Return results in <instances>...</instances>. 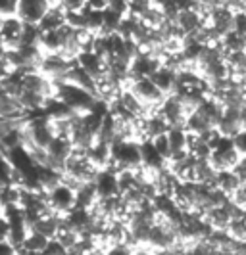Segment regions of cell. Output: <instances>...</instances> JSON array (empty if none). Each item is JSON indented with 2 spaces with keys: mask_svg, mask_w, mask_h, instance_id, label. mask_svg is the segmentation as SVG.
<instances>
[{
  "mask_svg": "<svg viewBox=\"0 0 246 255\" xmlns=\"http://www.w3.org/2000/svg\"><path fill=\"white\" fill-rule=\"evenodd\" d=\"M218 130H220L221 136L235 138L243 130V125H241V108H225L223 110V117H221L220 125H218Z\"/></svg>",
  "mask_w": 246,
  "mask_h": 255,
  "instance_id": "obj_12",
  "label": "cell"
},
{
  "mask_svg": "<svg viewBox=\"0 0 246 255\" xmlns=\"http://www.w3.org/2000/svg\"><path fill=\"white\" fill-rule=\"evenodd\" d=\"M54 89H56L54 90V98L60 100L71 112H75L79 115L92 112L100 102L98 96H94L92 92L81 89V87L69 83V81H54Z\"/></svg>",
  "mask_w": 246,
  "mask_h": 255,
  "instance_id": "obj_1",
  "label": "cell"
},
{
  "mask_svg": "<svg viewBox=\"0 0 246 255\" xmlns=\"http://www.w3.org/2000/svg\"><path fill=\"white\" fill-rule=\"evenodd\" d=\"M110 167L121 169H141L143 167V153L141 142L135 138H116L112 142V161Z\"/></svg>",
  "mask_w": 246,
  "mask_h": 255,
  "instance_id": "obj_2",
  "label": "cell"
},
{
  "mask_svg": "<svg viewBox=\"0 0 246 255\" xmlns=\"http://www.w3.org/2000/svg\"><path fill=\"white\" fill-rule=\"evenodd\" d=\"M210 19H212V27L220 33L221 37H225L227 33H231L235 29V13L227 6L214 8L210 13Z\"/></svg>",
  "mask_w": 246,
  "mask_h": 255,
  "instance_id": "obj_15",
  "label": "cell"
},
{
  "mask_svg": "<svg viewBox=\"0 0 246 255\" xmlns=\"http://www.w3.org/2000/svg\"><path fill=\"white\" fill-rule=\"evenodd\" d=\"M241 125H243V128L246 130V106L241 108Z\"/></svg>",
  "mask_w": 246,
  "mask_h": 255,
  "instance_id": "obj_32",
  "label": "cell"
},
{
  "mask_svg": "<svg viewBox=\"0 0 246 255\" xmlns=\"http://www.w3.org/2000/svg\"><path fill=\"white\" fill-rule=\"evenodd\" d=\"M0 255H17V248L10 240H2L0 242Z\"/></svg>",
  "mask_w": 246,
  "mask_h": 255,
  "instance_id": "obj_29",
  "label": "cell"
},
{
  "mask_svg": "<svg viewBox=\"0 0 246 255\" xmlns=\"http://www.w3.org/2000/svg\"><path fill=\"white\" fill-rule=\"evenodd\" d=\"M27 117V112L19 104L17 96H13L10 90L4 89L0 83V119L2 121H21Z\"/></svg>",
  "mask_w": 246,
  "mask_h": 255,
  "instance_id": "obj_10",
  "label": "cell"
},
{
  "mask_svg": "<svg viewBox=\"0 0 246 255\" xmlns=\"http://www.w3.org/2000/svg\"><path fill=\"white\" fill-rule=\"evenodd\" d=\"M225 62H227L231 71H246V52L245 50L227 52L225 54Z\"/></svg>",
  "mask_w": 246,
  "mask_h": 255,
  "instance_id": "obj_20",
  "label": "cell"
},
{
  "mask_svg": "<svg viewBox=\"0 0 246 255\" xmlns=\"http://www.w3.org/2000/svg\"><path fill=\"white\" fill-rule=\"evenodd\" d=\"M202 219H204L214 230H227V227H229L231 221H233L231 211H229V202L223 205H216V207L208 209L206 213L202 215Z\"/></svg>",
  "mask_w": 246,
  "mask_h": 255,
  "instance_id": "obj_14",
  "label": "cell"
},
{
  "mask_svg": "<svg viewBox=\"0 0 246 255\" xmlns=\"http://www.w3.org/2000/svg\"><path fill=\"white\" fill-rule=\"evenodd\" d=\"M54 4L64 8L65 12H77L87 6V0H54Z\"/></svg>",
  "mask_w": 246,
  "mask_h": 255,
  "instance_id": "obj_23",
  "label": "cell"
},
{
  "mask_svg": "<svg viewBox=\"0 0 246 255\" xmlns=\"http://www.w3.org/2000/svg\"><path fill=\"white\" fill-rule=\"evenodd\" d=\"M73 64H75V60L69 58L64 52H42L39 71L52 81H62L65 73L73 67Z\"/></svg>",
  "mask_w": 246,
  "mask_h": 255,
  "instance_id": "obj_4",
  "label": "cell"
},
{
  "mask_svg": "<svg viewBox=\"0 0 246 255\" xmlns=\"http://www.w3.org/2000/svg\"><path fill=\"white\" fill-rule=\"evenodd\" d=\"M223 48L225 52H233V50H245L246 48V37H243L241 33H237V31H231V33H227L225 37H223Z\"/></svg>",
  "mask_w": 246,
  "mask_h": 255,
  "instance_id": "obj_19",
  "label": "cell"
},
{
  "mask_svg": "<svg viewBox=\"0 0 246 255\" xmlns=\"http://www.w3.org/2000/svg\"><path fill=\"white\" fill-rule=\"evenodd\" d=\"M133 255H154V250L148 248V246H137Z\"/></svg>",
  "mask_w": 246,
  "mask_h": 255,
  "instance_id": "obj_30",
  "label": "cell"
},
{
  "mask_svg": "<svg viewBox=\"0 0 246 255\" xmlns=\"http://www.w3.org/2000/svg\"><path fill=\"white\" fill-rule=\"evenodd\" d=\"M233 144H235V148L239 150V153L241 155H246V130L243 128L237 136L233 138Z\"/></svg>",
  "mask_w": 246,
  "mask_h": 255,
  "instance_id": "obj_25",
  "label": "cell"
},
{
  "mask_svg": "<svg viewBox=\"0 0 246 255\" xmlns=\"http://www.w3.org/2000/svg\"><path fill=\"white\" fill-rule=\"evenodd\" d=\"M127 87H129V89L139 96V100H141V102H143L150 112L156 110V108L162 104V100L168 96V94H164V92L160 90V87L156 85L150 77L131 79L129 83H127Z\"/></svg>",
  "mask_w": 246,
  "mask_h": 255,
  "instance_id": "obj_5",
  "label": "cell"
},
{
  "mask_svg": "<svg viewBox=\"0 0 246 255\" xmlns=\"http://www.w3.org/2000/svg\"><path fill=\"white\" fill-rule=\"evenodd\" d=\"M6 52V46H4V42H2V38H0V56Z\"/></svg>",
  "mask_w": 246,
  "mask_h": 255,
  "instance_id": "obj_33",
  "label": "cell"
},
{
  "mask_svg": "<svg viewBox=\"0 0 246 255\" xmlns=\"http://www.w3.org/2000/svg\"><path fill=\"white\" fill-rule=\"evenodd\" d=\"M233 171L237 173V177L243 180V184H246V155H241V159H239V163L235 165Z\"/></svg>",
  "mask_w": 246,
  "mask_h": 255,
  "instance_id": "obj_27",
  "label": "cell"
},
{
  "mask_svg": "<svg viewBox=\"0 0 246 255\" xmlns=\"http://www.w3.org/2000/svg\"><path fill=\"white\" fill-rule=\"evenodd\" d=\"M27 23H23L15 13L12 15H4L0 21V38L6 46V50H13L21 44L23 35H25Z\"/></svg>",
  "mask_w": 246,
  "mask_h": 255,
  "instance_id": "obj_9",
  "label": "cell"
},
{
  "mask_svg": "<svg viewBox=\"0 0 246 255\" xmlns=\"http://www.w3.org/2000/svg\"><path fill=\"white\" fill-rule=\"evenodd\" d=\"M152 144H154V148L158 150V152L162 153L166 159L169 161V157H171V144H169V138H168V132L166 134H160V136H156L154 140H152Z\"/></svg>",
  "mask_w": 246,
  "mask_h": 255,
  "instance_id": "obj_21",
  "label": "cell"
},
{
  "mask_svg": "<svg viewBox=\"0 0 246 255\" xmlns=\"http://www.w3.org/2000/svg\"><path fill=\"white\" fill-rule=\"evenodd\" d=\"M177 73H179V71H175V69H171V67L162 64L154 73H152L150 79L160 87V90H162L164 94H173V92H175V87H177Z\"/></svg>",
  "mask_w": 246,
  "mask_h": 255,
  "instance_id": "obj_16",
  "label": "cell"
},
{
  "mask_svg": "<svg viewBox=\"0 0 246 255\" xmlns=\"http://www.w3.org/2000/svg\"><path fill=\"white\" fill-rule=\"evenodd\" d=\"M0 21H2V15H0Z\"/></svg>",
  "mask_w": 246,
  "mask_h": 255,
  "instance_id": "obj_35",
  "label": "cell"
},
{
  "mask_svg": "<svg viewBox=\"0 0 246 255\" xmlns=\"http://www.w3.org/2000/svg\"><path fill=\"white\" fill-rule=\"evenodd\" d=\"M2 209H4V202H2V188H0V213H2Z\"/></svg>",
  "mask_w": 246,
  "mask_h": 255,
  "instance_id": "obj_34",
  "label": "cell"
},
{
  "mask_svg": "<svg viewBox=\"0 0 246 255\" xmlns=\"http://www.w3.org/2000/svg\"><path fill=\"white\" fill-rule=\"evenodd\" d=\"M12 184H17V180H15V169H13L12 161H10L8 153L4 150V146L0 144V188L12 186Z\"/></svg>",
  "mask_w": 246,
  "mask_h": 255,
  "instance_id": "obj_17",
  "label": "cell"
},
{
  "mask_svg": "<svg viewBox=\"0 0 246 255\" xmlns=\"http://www.w3.org/2000/svg\"><path fill=\"white\" fill-rule=\"evenodd\" d=\"M73 150H75V146H73V142L67 134H56L54 140L46 148V165L56 167L64 173L65 161L69 159Z\"/></svg>",
  "mask_w": 246,
  "mask_h": 255,
  "instance_id": "obj_8",
  "label": "cell"
},
{
  "mask_svg": "<svg viewBox=\"0 0 246 255\" xmlns=\"http://www.w3.org/2000/svg\"><path fill=\"white\" fill-rule=\"evenodd\" d=\"M158 112L164 115L169 127H185L187 117H189V110L183 102V98L177 94H168L158 106Z\"/></svg>",
  "mask_w": 246,
  "mask_h": 255,
  "instance_id": "obj_7",
  "label": "cell"
},
{
  "mask_svg": "<svg viewBox=\"0 0 246 255\" xmlns=\"http://www.w3.org/2000/svg\"><path fill=\"white\" fill-rule=\"evenodd\" d=\"M173 21L179 25V29L185 33V37H189V35L196 33L200 27L204 25V15L196 8H189V10H181Z\"/></svg>",
  "mask_w": 246,
  "mask_h": 255,
  "instance_id": "obj_13",
  "label": "cell"
},
{
  "mask_svg": "<svg viewBox=\"0 0 246 255\" xmlns=\"http://www.w3.org/2000/svg\"><path fill=\"white\" fill-rule=\"evenodd\" d=\"M241 186H243V180L237 177V173H235L233 169H229V171H218V188L225 192L229 198Z\"/></svg>",
  "mask_w": 246,
  "mask_h": 255,
  "instance_id": "obj_18",
  "label": "cell"
},
{
  "mask_svg": "<svg viewBox=\"0 0 246 255\" xmlns=\"http://www.w3.org/2000/svg\"><path fill=\"white\" fill-rule=\"evenodd\" d=\"M235 31L246 37V12L235 13Z\"/></svg>",
  "mask_w": 246,
  "mask_h": 255,
  "instance_id": "obj_24",
  "label": "cell"
},
{
  "mask_svg": "<svg viewBox=\"0 0 246 255\" xmlns=\"http://www.w3.org/2000/svg\"><path fill=\"white\" fill-rule=\"evenodd\" d=\"M94 188H96V194H98V200L119 196L121 190H119V180H117L116 169H112V167L100 169L96 179H94Z\"/></svg>",
  "mask_w": 246,
  "mask_h": 255,
  "instance_id": "obj_11",
  "label": "cell"
},
{
  "mask_svg": "<svg viewBox=\"0 0 246 255\" xmlns=\"http://www.w3.org/2000/svg\"><path fill=\"white\" fill-rule=\"evenodd\" d=\"M52 6L54 0H17L15 15L27 25H39Z\"/></svg>",
  "mask_w": 246,
  "mask_h": 255,
  "instance_id": "obj_6",
  "label": "cell"
},
{
  "mask_svg": "<svg viewBox=\"0 0 246 255\" xmlns=\"http://www.w3.org/2000/svg\"><path fill=\"white\" fill-rule=\"evenodd\" d=\"M44 196H46L48 209L60 217H65L69 211L77 207V188L64 179L58 184H54L52 188L44 190Z\"/></svg>",
  "mask_w": 246,
  "mask_h": 255,
  "instance_id": "obj_3",
  "label": "cell"
},
{
  "mask_svg": "<svg viewBox=\"0 0 246 255\" xmlns=\"http://www.w3.org/2000/svg\"><path fill=\"white\" fill-rule=\"evenodd\" d=\"M233 255H246V242H237V244H235Z\"/></svg>",
  "mask_w": 246,
  "mask_h": 255,
  "instance_id": "obj_31",
  "label": "cell"
},
{
  "mask_svg": "<svg viewBox=\"0 0 246 255\" xmlns=\"http://www.w3.org/2000/svg\"><path fill=\"white\" fill-rule=\"evenodd\" d=\"M2 240H10V225L4 213H0V242Z\"/></svg>",
  "mask_w": 246,
  "mask_h": 255,
  "instance_id": "obj_28",
  "label": "cell"
},
{
  "mask_svg": "<svg viewBox=\"0 0 246 255\" xmlns=\"http://www.w3.org/2000/svg\"><path fill=\"white\" fill-rule=\"evenodd\" d=\"M135 248H137V246H133L131 242H119V244L110 246V248L106 250V255H133Z\"/></svg>",
  "mask_w": 246,
  "mask_h": 255,
  "instance_id": "obj_22",
  "label": "cell"
},
{
  "mask_svg": "<svg viewBox=\"0 0 246 255\" xmlns=\"http://www.w3.org/2000/svg\"><path fill=\"white\" fill-rule=\"evenodd\" d=\"M0 123H2V119H0Z\"/></svg>",
  "mask_w": 246,
  "mask_h": 255,
  "instance_id": "obj_36",
  "label": "cell"
},
{
  "mask_svg": "<svg viewBox=\"0 0 246 255\" xmlns=\"http://www.w3.org/2000/svg\"><path fill=\"white\" fill-rule=\"evenodd\" d=\"M15 4L17 0H0V15H12L15 13Z\"/></svg>",
  "mask_w": 246,
  "mask_h": 255,
  "instance_id": "obj_26",
  "label": "cell"
}]
</instances>
